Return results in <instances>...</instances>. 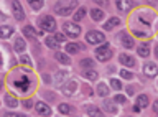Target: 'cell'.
I'll return each mask as SVG.
<instances>
[{
    "label": "cell",
    "instance_id": "obj_1",
    "mask_svg": "<svg viewBox=\"0 0 158 117\" xmlns=\"http://www.w3.org/2000/svg\"><path fill=\"white\" fill-rule=\"evenodd\" d=\"M77 7V0H63V2H58L56 5H54V12L58 13V15H69V13L73 12V8Z\"/></svg>",
    "mask_w": 158,
    "mask_h": 117
},
{
    "label": "cell",
    "instance_id": "obj_2",
    "mask_svg": "<svg viewBox=\"0 0 158 117\" xmlns=\"http://www.w3.org/2000/svg\"><path fill=\"white\" fill-rule=\"evenodd\" d=\"M96 58L99 61H109L112 58V48L107 45H102V46H99L96 48Z\"/></svg>",
    "mask_w": 158,
    "mask_h": 117
},
{
    "label": "cell",
    "instance_id": "obj_3",
    "mask_svg": "<svg viewBox=\"0 0 158 117\" xmlns=\"http://www.w3.org/2000/svg\"><path fill=\"white\" fill-rule=\"evenodd\" d=\"M38 25H40V28H41V30H44V31H54V30H56V23H54L53 17H49V15H44V17L40 18V20H38Z\"/></svg>",
    "mask_w": 158,
    "mask_h": 117
},
{
    "label": "cell",
    "instance_id": "obj_4",
    "mask_svg": "<svg viewBox=\"0 0 158 117\" xmlns=\"http://www.w3.org/2000/svg\"><path fill=\"white\" fill-rule=\"evenodd\" d=\"M64 31H66V35L68 36H71V38H77L79 35H81V27L76 25V23H71V22H64Z\"/></svg>",
    "mask_w": 158,
    "mask_h": 117
},
{
    "label": "cell",
    "instance_id": "obj_5",
    "mask_svg": "<svg viewBox=\"0 0 158 117\" xmlns=\"http://www.w3.org/2000/svg\"><path fill=\"white\" fill-rule=\"evenodd\" d=\"M86 40H87V43H91V45H97V43H102L104 40H106V36H104L101 31L92 30L86 35Z\"/></svg>",
    "mask_w": 158,
    "mask_h": 117
},
{
    "label": "cell",
    "instance_id": "obj_6",
    "mask_svg": "<svg viewBox=\"0 0 158 117\" xmlns=\"http://www.w3.org/2000/svg\"><path fill=\"white\" fill-rule=\"evenodd\" d=\"M12 12H13V17L17 18L18 22H22L23 18H25L23 8H22V5H20V2H18V0H13V2H12Z\"/></svg>",
    "mask_w": 158,
    "mask_h": 117
},
{
    "label": "cell",
    "instance_id": "obj_7",
    "mask_svg": "<svg viewBox=\"0 0 158 117\" xmlns=\"http://www.w3.org/2000/svg\"><path fill=\"white\" fill-rule=\"evenodd\" d=\"M143 73L148 76V77H155L158 74V68L155 63H145L143 65Z\"/></svg>",
    "mask_w": 158,
    "mask_h": 117
},
{
    "label": "cell",
    "instance_id": "obj_8",
    "mask_svg": "<svg viewBox=\"0 0 158 117\" xmlns=\"http://www.w3.org/2000/svg\"><path fill=\"white\" fill-rule=\"evenodd\" d=\"M132 7H133L132 0H117V8L120 12H123V13H127Z\"/></svg>",
    "mask_w": 158,
    "mask_h": 117
},
{
    "label": "cell",
    "instance_id": "obj_9",
    "mask_svg": "<svg viewBox=\"0 0 158 117\" xmlns=\"http://www.w3.org/2000/svg\"><path fill=\"white\" fill-rule=\"evenodd\" d=\"M120 41H122L123 48H128V50H130V48H133V45H135V43H133V38H132L130 35H128V33H125V31L122 33Z\"/></svg>",
    "mask_w": 158,
    "mask_h": 117
},
{
    "label": "cell",
    "instance_id": "obj_10",
    "mask_svg": "<svg viewBox=\"0 0 158 117\" xmlns=\"http://www.w3.org/2000/svg\"><path fill=\"white\" fill-rule=\"evenodd\" d=\"M35 109H36V112L40 115H51V109H49L44 102H38V104L35 106Z\"/></svg>",
    "mask_w": 158,
    "mask_h": 117
},
{
    "label": "cell",
    "instance_id": "obj_11",
    "mask_svg": "<svg viewBox=\"0 0 158 117\" xmlns=\"http://www.w3.org/2000/svg\"><path fill=\"white\" fill-rule=\"evenodd\" d=\"M118 61H120L123 66H128V68H132L133 65H135V60H133L132 56H128V55H118Z\"/></svg>",
    "mask_w": 158,
    "mask_h": 117
},
{
    "label": "cell",
    "instance_id": "obj_12",
    "mask_svg": "<svg viewBox=\"0 0 158 117\" xmlns=\"http://www.w3.org/2000/svg\"><path fill=\"white\" fill-rule=\"evenodd\" d=\"M76 87H77V84L74 81H71V82H68L66 86H64V94L66 96H71V94H74V92H76Z\"/></svg>",
    "mask_w": 158,
    "mask_h": 117
},
{
    "label": "cell",
    "instance_id": "obj_13",
    "mask_svg": "<svg viewBox=\"0 0 158 117\" xmlns=\"http://www.w3.org/2000/svg\"><path fill=\"white\" fill-rule=\"evenodd\" d=\"M91 17H92L94 22H101L104 18V12L101 10V8H92V10H91Z\"/></svg>",
    "mask_w": 158,
    "mask_h": 117
},
{
    "label": "cell",
    "instance_id": "obj_14",
    "mask_svg": "<svg viewBox=\"0 0 158 117\" xmlns=\"http://www.w3.org/2000/svg\"><path fill=\"white\" fill-rule=\"evenodd\" d=\"M15 86H17L20 91H23V92H25V91L28 89V79L23 76L22 79H17V81H15Z\"/></svg>",
    "mask_w": 158,
    "mask_h": 117
},
{
    "label": "cell",
    "instance_id": "obj_15",
    "mask_svg": "<svg viewBox=\"0 0 158 117\" xmlns=\"http://www.w3.org/2000/svg\"><path fill=\"white\" fill-rule=\"evenodd\" d=\"M86 112H87V115H91V117H101L104 115L101 111L97 109V107H94V106H87L86 107Z\"/></svg>",
    "mask_w": 158,
    "mask_h": 117
},
{
    "label": "cell",
    "instance_id": "obj_16",
    "mask_svg": "<svg viewBox=\"0 0 158 117\" xmlns=\"http://www.w3.org/2000/svg\"><path fill=\"white\" fill-rule=\"evenodd\" d=\"M23 33H25V35H27L28 38H31V40H35V38H36V35H38V33L35 31V28H33V27H30V25L23 27Z\"/></svg>",
    "mask_w": 158,
    "mask_h": 117
},
{
    "label": "cell",
    "instance_id": "obj_17",
    "mask_svg": "<svg viewBox=\"0 0 158 117\" xmlns=\"http://www.w3.org/2000/svg\"><path fill=\"white\" fill-rule=\"evenodd\" d=\"M104 109H106V112H109V114H115V112H117V106L112 104L110 101H104Z\"/></svg>",
    "mask_w": 158,
    "mask_h": 117
},
{
    "label": "cell",
    "instance_id": "obj_18",
    "mask_svg": "<svg viewBox=\"0 0 158 117\" xmlns=\"http://www.w3.org/2000/svg\"><path fill=\"white\" fill-rule=\"evenodd\" d=\"M25 48H27V45H25L23 38H15V50H17L18 53H23Z\"/></svg>",
    "mask_w": 158,
    "mask_h": 117
},
{
    "label": "cell",
    "instance_id": "obj_19",
    "mask_svg": "<svg viewBox=\"0 0 158 117\" xmlns=\"http://www.w3.org/2000/svg\"><path fill=\"white\" fill-rule=\"evenodd\" d=\"M13 33V28L12 27H0V38H8L10 35Z\"/></svg>",
    "mask_w": 158,
    "mask_h": 117
},
{
    "label": "cell",
    "instance_id": "obj_20",
    "mask_svg": "<svg viewBox=\"0 0 158 117\" xmlns=\"http://www.w3.org/2000/svg\"><path fill=\"white\" fill-rule=\"evenodd\" d=\"M46 45H48V48H51V50H56V48H59V41L54 36H48L46 38Z\"/></svg>",
    "mask_w": 158,
    "mask_h": 117
},
{
    "label": "cell",
    "instance_id": "obj_21",
    "mask_svg": "<svg viewBox=\"0 0 158 117\" xmlns=\"http://www.w3.org/2000/svg\"><path fill=\"white\" fill-rule=\"evenodd\" d=\"M118 22H120V20H118V18L112 17L110 20H109V22L106 23V25H104V30H107V31H109V30H112L114 27H117V25H118Z\"/></svg>",
    "mask_w": 158,
    "mask_h": 117
},
{
    "label": "cell",
    "instance_id": "obj_22",
    "mask_svg": "<svg viewBox=\"0 0 158 117\" xmlns=\"http://www.w3.org/2000/svg\"><path fill=\"white\" fill-rule=\"evenodd\" d=\"M138 55H140L142 58H147L148 55H150V48H148V45H145V43H143V45H140L138 46Z\"/></svg>",
    "mask_w": 158,
    "mask_h": 117
},
{
    "label": "cell",
    "instance_id": "obj_23",
    "mask_svg": "<svg viewBox=\"0 0 158 117\" xmlns=\"http://www.w3.org/2000/svg\"><path fill=\"white\" fill-rule=\"evenodd\" d=\"M81 45H76V43H69V45H66V51L69 53V55H74V53H77L79 50H81Z\"/></svg>",
    "mask_w": 158,
    "mask_h": 117
},
{
    "label": "cell",
    "instance_id": "obj_24",
    "mask_svg": "<svg viewBox=\"0 0 158 117\" xmlns=\"http://www.w3.org/2000/svg\"><path fill=\"white\" fill-rule=\"evenodd\" d=\"M137 106L140 107V109L147 107V106H148V97H147L145 94H140V96H138V99H137Z\"/></svg>",
    "mask_w": 158,
    "mask_h": 117
},
{
    "label": "cell",
    "instance_id": "obj_25",
    "mask_svg": "<svg viewBox=\"0 0 158 117\" xmlns=\"http://www.w3.org/2000/svg\"><path fill=\"white\" fill-rule=\"evenodd\" d=\"M56 60L61 63V65H69V63H71L69 56H68V55H64V53H56Z\"/></svg>",
    "mask_w": 158,
    "mask_h": 117
},
{
    "label": "cell",
    "instance_id": "obj_26",
    "mask_svg": "<svg viewBox=\"0 0 158 117\" xmlns=\"http://www.w3.org/2000/svg\"><path fill=\"white\" fill-rule=\"evenodd\" d=\"M97 94L101 96V97H107V94H109V87H107L106 84H99V86H97Z\"/></svg>",
    "mask_w": 158,
    "mask_h": 117
},
{
    "label": "cell",
    "instance_id": "obj_27",
    "mask_svg": "<svg viewBox=\"0 0 158 117\" xmlns=\"http://www.w3.org/2000/svg\"><path fill=\"white\" fill-rule=\"evenodd\" d=\"M5 102H7L8 107H17V104H18L17 99H15L12 94H7V96H5Z\"/></svg>",
    "mask_w": 158,
    "mask_h": 117
},
{
    "label": "cell",
    "instance_id": "obj_28",
    "mask_svg": "<svg viewBox=\"0 0 158 117\" xmlns=\"http://www.w3.org/2000/svg\"><path fill=\"white\" fill-rule=\"evenodd\" d=\"M82 74H84V77H86V79H91V81H96V79H97V73L94 71V69H91V71H84Z\"/></svg>",
    "mask_w": 158,
    "mask_h": 117
},
{
    "label": "cell",
    "instance_id": "obj_29",
    "mask_svg": "<svg viewBox=\"0 0 158 117\" xmlns=\"http://www.w3.org/2000/svg\"><path fill=\"white\" fill-rule=\"evenodd\" d=\"M84 15H86V8H79V10L74 13V22H81Z\"/></svg>",
    "mask_w": 158,
    "mask_h": 117
},
{
    "label": "cell",
    "instance_id": "obj_30",
    "mask_svg": "<svg viewBox=\"0 0 158 117\" xmlns=\"http://www.w3.org/2000/svg\"><path fill=\"white\" fill-rule=\"evenodd\" d=\"M30 5H31L33 10H40V8L43 7V0H28Z\"/></svg>",
    "mask_w": 158,
    "mask_h": 117
},
{
    "label": "cell",
    "instance_id": "obj_31",
    "mask_svg": "<svg viewBox=\"0 0 158 117\" xmlns=\"http://www.w3.org/2000/svg\"><path fill=\"white\" fill-rule=\"evenodd\" d=\"M68 73L66 71H58L56 73V76H54V82H61L63 79H64V76H66Z\"/></svg>",
    "mask_w": 158,
    "mask_h": 117
},
{
    "label": "cell",
    "instance_id": "obj_32",
    "mask_svg": "<svg viewBox=\"0 0 158 117\" xmlns=\"http://www.w3.org/2000/svg\"><path fill=\"white\" fill-rule=\"evenodd\" d=\"M110 86H112V89H115V91H120L122 89V82L118 81V79H112L110 81Z\"/></svg>",
    "mask_w": 158,
    "mask_h": 117
},
{
    "label": "cell",
    "instance_id": "obj_33",
    "mask_svg": "<svg viewBox=\"0 0 158 117\" xmlns=\"http://www.w3.org/2000/svg\"><path fill=\"white\" fill-rule=\"evenodd\" d=\"M58 109H59V112H61V114H64V115H66V114H69V111H71V109H69V106H68V104H59V107H58Z\"/></svg>",
    "mask_w": 158,
    "mask_h": 117
},
{
    "label": "cell",
    "instance_id": "obj_34",
    "mask_svg": "<svg viewBox=\"0 0 158 117\" xmlns=\"http://www.w3.org/2000/svg\"><path fill=\"white\" fill-rule=\"evenodd\" d=\"M118 74H120V76L123 77V79H130V77L133 76L132 73H130V71H127V69H122L120 73H118Z\"/></svg>",
    "mask_w": 158,
    "mask_h": 117
},
{
    "label": "cell",
    "instance_id": "obj_35",
    "mask_svg": "<svg viewBox=\"0 0 158 117\" xmlns=\"http://www.w3.org/2000/svg\"><path fill=\"white\" fill-rule=\"evenodd\" d=\"M92 63H94L92 60L86 58V60H82V61H81V66H82V68H92Z\"/></svg>",
    "mask_w": 158,
    "mask_h": 117
},
{
    "label": "cell",
    "instance_id": "obj_36",
    "mask_svg": "<svg viewBox=\"0 0 158 117\" xmlns=\"http://www.w3.org/2000/svg\"><path fill=\"white\" fill-rule=\"evenodd\" d=\"M114 101H115L117 104H123V102H125V96H115Z\"/></svg>",
    "mask_w": 158,
    "mask_h": 117
},
{
    "label": "cell",
    "instance_id": "obj_37",
    "mask_svg": "<svg viewBox=\"0 0 158 117\" xmlns=\"http://www.w3.org/2000/svg\"><path fill=\"white\" fill-rule=\"evenodd\" d=\"M54 38H56L58 41H64V40H66V36H64L63 33H56V35H54Z\"/></svg>",
    "mask_w": 158,
    "mask_h": 117
},
{
    "label": "cell",
    "instance_id": "obj_38",
    "mask_svg": "<svg viewBox=\"0 0 158 117\" xmlns=\"http://www.w3.org/2000/svg\"><path fill=\"white\" fill-rule=\"evenodd\" d=\"M94 2L99 3V5H102V7H107V5H109V2H107V0H94Z\"/></svg>",
    "mask_w": 158,
    "mask_h": 117
},
{
    "label": "cell",
    "instance_id": "obj_39",
    "mask_svg": "<svg viewBox=\"0 0 158 117\" xmlns=\"http://www.w3.org/2000/svg\"><path fill=\"white\" fill-rule=\"evenodd\" d=\"M133 92H135V89H133L132 86H128V87H127V94H130V96H133Z\"/></svg>",
    "mask_w": 158,
    "mask_h": 117
},
{
    "label": "cell",
    "instance_id": "obj_40",
    "mask_svg": "<svg viewBox=\"0 0 158 117\" xmlns=\"http://www.w3.org/2000/svg\"><path fill=\"white\" fill-rule=\"evenodd\" d=\"M23 107L30 109V107H31V101H23Z\"/></svg>",
    "mask_w": 158,
    "mask_h": 117
},
{
    "label": "cell",
    "instance_id": "obj_41",
    "mask_svg": "<svg viewBox=\"0 0 158 117\" xmlns=\"http://www.w3.org/2000/svg\"><path fill=\"white\" fill-rule=\"evenodd\" d=\"M22 61L25 63V65H28V66H30V58H28V56H22Z\"/></svg>",
    "mask_w": 158,
    "mask_h": 117
},
{
    "label": "cell",
    "instance_id": "obj_42",
    "mask_svg": "<svg viewBox=\"0 0 158 117\" xmlns=\"http://www.w3.org/2000/svg\"><path fill=\"white\" fill-rule=\"evenodd\" d=\"M153 111H155V114H158V99L155 101V104H153Z\"/></svg>",
    "mask_w": 158,
    "mask_h": 117
},
{
    "label": "cell",
    "instance_id": "obj_43",
    "mask_svg": "<svg viewBox=\"0 0 158 117\" xmlns=\"http://www.w3.org/2000/svg\"><path fill=\"white\" fill-rule=\"evenodd\" d=\"M155 55H156V58H158V46L155 48Z\"/></svg>",
    "mask_w": 158,
    "mask_h": 117
},
{
    "label": "cell",
    "instance_id": "obj_44",
    "mask_svg": "<svg viewBox=\"0 0 158 117\" xmlns=\"http://www.w3.org/2000/svg\"><path fill=\"white\" fill-rule=\"evenodd\" d=\"M0 66H2V56H0Z\"/></svg>",
    "mask_w": 158,
    "mask_h": 117
},
{
    "label": "cell",
    "instance_id": "obj_45",
    "mask_svg": "<svg viewBox=\"0 0 158 117\" xmlns=\"http://www.w3.org/2000/svg\"><path fill=\"white\" fill-rule=\"evenodd\" d=\"M0 87H2V81H0Z\"/></svg>",
    "mask_w": 158,
    "mask_h": 117
}]
</instances>
